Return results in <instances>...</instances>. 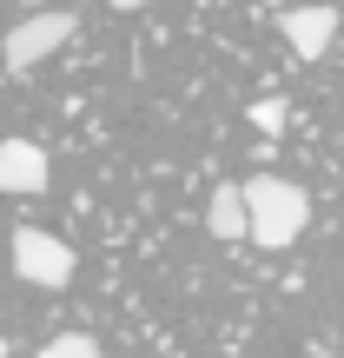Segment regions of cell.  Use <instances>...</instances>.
Instances as JSON below:
<instances>
[{"label":"cell","instance_id":"5b68a950","mask_svg":"<svg viewBox=\"0 0 344 358\" xmlns=\"http://www.w3.org/2000/svg\"><path fill=\"white\" fill-rule=\"evenodd\" d=\"M278 34L292 40L298 60H318L331 47V34H338V13L331 7H292V13H278Z\"/></svg>","mask_w":344,"mask_h":358},{"label":"cell","instance_id":"7a4b0ae2","mask_svg":"<svg viewBox=\"0 0 344 358\" xmlns=\"http://www.w3.org/2000/svg\"><path fill=\"white\" fill-rule=\"evenodd\" d=\"M73 245L66 239H53V232H40V226H20L13 232V272H20L27 285H40V292H60V285H73Z\"/></svg>","mask_w":344,"mask_h":358},{"label":"cell","instance_id":"6da1fadb","mask_svg":"<svg viewBox=\"0 0 344 358\" xmlns=\"http://www.w3.org/2000/svg\"><path fill=\"white\" fill-rule=\"evenodd\" d=\"M239 199H245V239L265 245V252H285V245H298V232L311 226V192H305V186H292V179H278V173L245 179Z\"/></svg>","mask_w":344,"mask_h":358},{"label":"cell","instance_id":"3957f363","mask_svg":"<svg viewBox=\"0 0 344 358\" xmlns=\"http://www.w3.org/2000/svg\"><path fill=\"white\" fill-rule=\"evenodd\" d=\"M73 40V13H33V20H20L7 40H0V60L13 66V73H33L40 60H47L53 47H66Z\"/></svg>","mask_w":344,"mask_h":358},{"label":"cell","instance_id":"ba28073f","mask_svg":"<svg viewBox=\"0 0 344 358\" xmlns=\"http://www.w3.org/2000/svg\"><path fill=\"white\" fill-rule=\"evenodd\" d=\"M245 120H252L258 133H285V127H292V106H285V100H252Z\"/></svg>","mask_w":344,"mask_h":358},{"label":"cell","instance_id":"52a82bcc","mask_svg":"<svg viewBox=\"0 0 344 358\" xmlns=\"http://www.w3.org/2000/svg\"><path fill=\"white\" fill-rule=\"evenodd\" d=\"M40 358H106V352L93 345L87 332H60V338H47V345H40Z\"/></svg>","mask_w":344,"mask_h":358},{"label":"cell","instance_id":"8992f818","mask_svg":"<svg viewBox=\"0 0 344 358\" xmlns=\"http://www.w3.org/2000/svg\"><path fill=\"white\" fill-rule=\"evenodd\" d=\"M205 232L212 239H245V199H239V186H212V199H205Z\"/></svg>","mask_w":344,"mask_h":358},{"label":"cell","instance_id":"277c9868","mask_svg":"<svg viewBox=\"0 0 344 358\" xmlns=\"http://www.w3.org/2000/svg\"><path fill=\"white\" fill-rule=\"evenodd\" d=\"M47 146L33 140H0V192H13V199H33V192H47Z\"/></svg>","mask_w":344,"mask_h":358},{"label":"cell","instance_id":"9c48e42d","mask_svg":"<svg viewBox=\"0 0 344 358\" xmlns=\"http://www.w3.org/2000/svg\"><path fill=\"white\" fill-rule=\"evenodd\" d=\"M106 7H119V13H126V7H153V0H106Z\"/></svg>","mask_w":344,"mask_h":358}]
</instances>
